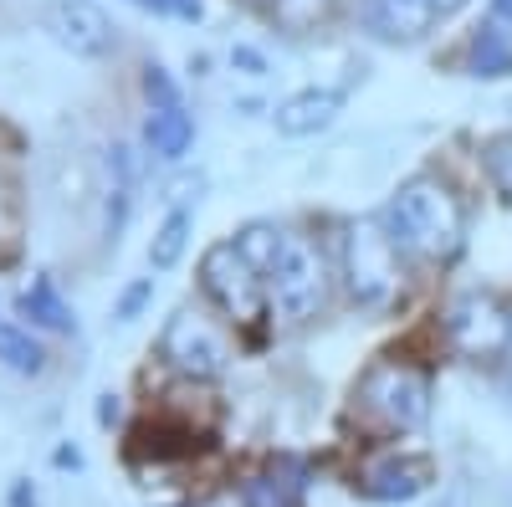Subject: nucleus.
Wrapping results in <instances>:
<instances>
[{
  "label": "nucleus",
  "instance_id": "obj_1",
  "mask_svg": "<svg viewBox=\"0 0 512 507\" xmlns=\"http://www.w3.org/2000/svg\"><path fill=\"white\" fill-rule=\"evenodd\" d=\"M390 231L405 251H415V257L446 262L461 251V236H466L461 200L451 195V185H441L431 175H415L390 200Z\"/></svg>",
  "mask_w": 512,
  "mask_h": 507
},
{
  "label": "nucleus",
  "instance_id": "obj_15",
  "mask_svg": "<svg viewBox=\"0 0 512 507\" xmlns=\"http://www.w3.org/2000/svg\"><path fill=\"white\" fill-rule=\"evenodd\" d=\"M190 144H195V118L185 108H159L149 118V149L159 159H185Z\"/></svg>",
  "mask_w": 512,
  "mask_h": 507
},
{
  "label": "nucleus",
  "instance_id": "obj_8",
  "mask_svg": "<svg viewBox=\"0 0 512 507\" xmlns=\"http://www.w3.org/2000/svg\"><path fill=\"white\" fill-rule=\"evenodd\" d=\"M41 26L52 31L57 47H67L72 57H103L113 47V26L93 0H52L41 11Z\"/></svg>",
  "mask_w": 512,
  "mask_h": 507
},
{
  "label": "nucleus",
  "instance_id": "obj_27",
  "mask_svg": "<svg viewBox=\"0 0 512 507\" xmlns=\"http://www.w3.org/2000/svg\"><path fill=\"white\" fill-rule=\"evenodd\" d=\"M492 16H507L512 21V0H492Z\"/></svg>",
  "mask_w": 512,
  "mask_h": 507
},
{
  "label": "nucleus",
  "instance_id": "obj_14",
  "mask_svg": "<svg viewBox=\"0 0 512 507\" xmlns=\"http://www.w3.org/2000/svg\"><path fill=\"white\" fill-rule=\"evenodd\" d=\"M297 477H303L297 461H277L272 472L246 482V507H292L297 492H303V482H297Z\"/></svg>",
  "mask_w": 512,
  "mask_h": 507
},
{
  "label": "nucleus",
  "instance_id": "obj_18",
  "mask_svg": "<svg viewBox=\"0 0 512 507\" xmlns=\"http://www.w3.org/2000/svg\"><path fill=\"white\" fill-rule=\"evenodd\" d=\"M328 6L333 0H272V16H277V26L282 31H313L323 16H328Z\"/></svg>",
  "mask_w": 512,
  "mask_h": 507
},
{
  "label": "nucleus",
  "instance_id": "obj_17",
  "mask_svg": "<svg viewBox=\"0 0 512 507\" xmlns=\"http://www.w3.org/2000/svg\"><path fill=\"white\" fill-rule=\"evenodd\" d=\"M0 364L16 369V374H41V364H47V354H41V344L16 328V323H0Z\"/></svg>",
  "mask_w": 512,
  "mask_h": 507
},
{
  "label": "nucleus",
  "instance_id": "obj_9",
  "mask_svg": "<svg viewBox=\"0 0 512 507\" xmlns=\"http://www.w3.org/2000/svg\"><path fill=\"white\" fill-rule=\"evenodd\" d=\"M359 487L374 502H410V497H420L425 487H431V461L425 456H384L364 472Z\"/></svg>",
  "mask_w": 512,
  "mask_h": 507
},
{
  "label": "nucleus",
  "instance_id": "obj_20",
  "mask_svg": "<svg viewBox=\"0 0 512 507\" xmlns=\"http://www.w3.org/2000/svg\"><path fill=\"white\" fill-rule=\"evenodd\" d=\"M144 93H149L154 113H159V108H180V93H175V82H169V72H164L159 62H149V67H144Z\"/></svg>",
  "mask_w": 512,
  "mask_h": 507
},
{
  "label": "nucleus",
  "instance_id": "obj_28",
  "mask_svg": "<svg viewBox=\"0 0 512 507\" xmlns=\"http://www.w3.org/2000/svg\"><path fill=\"white\" fill-rule=\"evenodd\" d=\"M502 354H507V364H512V313H507V349H502Z\"/></svg>",
  "mask_w": 512,
  "mask_h": 507
},
{
  "label": "nucleus",
  "instance_id": "obj_29",
  "mask_svg": "<svg viewBox=\"0 0 512 507\" xmlns=\"http://www.w3.org/2000/svg\"><path fill=\"white\" fill-rule=\"evenodd\" d=\"M134 6H149V11H159V6H154V0H134Z\"/></svg>",
  "mask_w": 512,
  "mask_h": 507
},
{
  "label": "nucleus",
  "instance_id": "obj_6",
  "mask_svg": "<svg viewBox=\"0 0 512 507\" xmlns=\"http://www.w3.org/2000/svg\"><path fill=\"white\" fill-rule=\"evenodd\" d=\"M159 354L175 364L180 374H190V379H216L226 369V338L216 333V323H210V318L180 308L175 318L164 323Z\"/></svg>",
  "mask_w": 512,
  "mask_h": 507
},
{
  "label": "nucleus",
  "instance_id": "obj_10",
  "mask_svg": "<svg viewBox=\"0 0 512 507\" xmlns=\"http://www.w3.org/2000/svg\"><path fill=\"white\" fill-rule=\"evenodd\" d=\"M338 108H344V93L338 88H303V93H292L287 103H277V134L287 139H308L318 129H328V123L338 118Z\"/></svg>",
  "mask_w": 512,
  "mask_h": 507
},
{
  "label": "nucleus",
  "instance_id": "obj_23",
  "mask_svg": "<svg viewBox=\"0 0 512 507\" xmlns=\"http://www.w3.org/2000/svg\"><path fill=\"white\" fill-rule=\"evenodd\" d=\"M200 190H205V180L200 175H185V180H175V210H185V200H200Z\"/></svg>",
  "mask_w": 512,
  "mask_h": 507
},
{
  "label": "nucleus",
  "instance_id": "obj_11",
  "mask_svg": "<svg viewBox=\"0 0 512 507\" xmlns=\"http://www.w3.org/2000/svg\"><path fill=\"white\" fill-rule=\"evenodd\" d=\"M364 16H369L374 36H384V41H420L436 26L441 11H436V0H369Z\"/></svg>",
  "mask_w": 512,
  "mask_h": 507
},
{
  "label": "nucleus",
  "instance_id": "obj_26",
  "mask_svg": "<svg viewBox=\"0 0 512 507\" xmlns=\"http://www.w3.org/2000/svg\"><path fill=\"white\" fill-rule=\"evenodd\" d=\"M461 6H466V0H436V11H441V16H451V11H461Z\"/></svg>",
  "mask_w": 512,
  "mask_h": 507
},
{
  "label": "nucleus",
  "instance_id": "obj_4",
  "mask_svg": "<svg viewBox=\"0 0 512 507\" xmlns=\"http://www.w3.org/2000/svg\"><path fill=\"white\" fill-rule=\"evenodd\" d=\"M200 282L205 292L216 298V308L236 323H256L267 308V292H262V272H256L246 262V251L236 241H221V246H210L205 251V262H200Z\"/></svg>",
  "mask_w": 512,
  "mask_h": 507
},
{
  "label": "nucleus",
  "instance_id": "obj_19",
  "mask_svg": "<svg viewBox=\"0 0 512 507\" xmlns=\"http://www.w3.org/2000/svg\"><path fill=\"white\" fill-rule=\"evenodd\" d=\"M487 175H492V185L512 200V134H497V139L487 144Z\"/></svg>",
  "mask_w": 512,
  "mask_h": 507
},
{
  "label": "nucleus",
  "instance_id": "obj_21",
  "mask_svg": "<svg viewBox=\"0 0 512 507\" xmlns=\"http://www.w3.org/2000/svg\"><path fill=\"white\" fill-rule=\"evenodd\" d=\"M149 292H154V282H149V277H144V282H134V287H128L123 298H118V313H113V318H134V313L144 308V298H149Z\"/></svg>",
  "mask_w": 512,
  "mask_h": 507
},
{
  "label": "nucleus",
  "instance_id": "obj_3",
  "mask_svg": "<svg viewBox=\"0 0 512 507\" xmlns=\"http://www.w3.org/2000/svg\"><path fill=\"white\" fill-rule=\"evenodd\" d=\"M359 405L374 410L384 426L395 431H415L431 420V379L410 364H395V359H379L364 369L359 379Z\"/></svg>",
  "mask_w": 512,
  "mask_h": 507
},
{
  "label": "nucleus",
  "instance_id": "obj_13",
  "mask_svg": "<svg viewBox=\"0 0 512 507\" xmlns=\"http://www.w3.org/2000/svg\"><path fill=\"white\" fill-rule=\"evenodd\" d=\"M16 308H21V318H31L36 328H52V333H72V328H77L72 308L57 298L52 277H36V282L21 292V298H16Z\"/></svg>",
  "mask_w": 512,
  "mask_h": 507
},
{
  "label": "nucleus",
  "instance_id": "obj_22",
  "mask_svg": "<svg viewBox=\"0 0 512 507\" xmlns=\"http://www.w3.org/2000/svg\"><path fill=\"white\" fill-rule=\"evenodd\" d=\"M154 6H159V11H175V16H185V21H200V16H205L200 0H154Z\"/></svg>",
  "mask_w": 512,
  "mask_h": 507
},
{
  "label": "nucleus",
  "instance_id": "obj_16",
  "mask_svg": "<svg viewBox=\"0 0 512 507\" xmlns=\"http://www.w3.org/2000/svg\"><path fill=\"white\" fill-rule=\"evenodd\" d=\"M185 241H190V210H169L164 226L149 241V267L154 272H169V267L185 257Z\"/></svg>",
  "mask_w": 512,
  "mask_h": 507
},
{
  "label": "nucleus",
  "instance_id": "obj_24",
  "mask_svg": "<svg viewBox=\"0 0 512 507\" xmlns=\"http://www.w3.org/2000/svg\"><path fill=\"white\" fill-rule=\"evenodd\" d=\"M236 67H246V72H267V62L256 57L251 47H236Z\"/></svg>",
  "mask_w": 512,
  "mask_h": 507
},
{
  "label": "nucleus",
  "instance_id": "obj_2",
  "mask_svg": "<svg viewBox=\"0 0 512 507\" xmlns=\"http://www.w3.org/2000/svg\"><path fill=\"white\" fill-rule=\"evenodd\" d=\"M344 277L354 303L364 308H384L400 292V251H395V231L379 216H364L344 231Z\"/></svg>",
  "mask_w": 512,
  "mask_h": 507
},
{
  "label": "nucleus",
  "instance_id": "obj_5",
  "mask_svg": "<svg viewBox=\"0 0 512 507\" xmlns=\"http://www.w3.org/2000/svg\"><path fill=\"white\" fill-rule=\"evenodd\" d=\"M262 277L272 282V298H277V308L287 318H313L323 308V262H318V251L303 236L282 231L277 257L267 262Z\"/></svg>",
  "mask_w": 512,
  "mask_h": 507
},
{
  "label": "nucleus",
  "instance_id": "obj_25",
  "mask_svg": "<svg viewBox=\"0 0 512 507\" xmlns=\"http://www.w3.org/2000/svg\"><path fill=\"white\" fill-rule=\"evenodd\" d=\"M113 415H118V395H103V426H108Z\"/></svg>",
  "mask_w": 512,
  "mask_h": 507
},
{
  "label": "nucleus",
  "instance_id": "obj_12",
  "mask_svg": "<svg viewBox=\"0 0 512 507\" xmlns=\"http://www.w3.org/2000/svg\"><path fill=\"white\" fill-rule=\"evenodd\" d=\"M472 67L477 77H502L512 72V21L507 16H487L477 41H472Z\"/></svg>",
  "mask_w": 512,
  "mask_h": 507
},
{
  "label": "nucleus",
  "instance_id": "obj_7",
  "mask_svg": "<svg viewBox=\"0 0 512 507\" xmlns=\"http://www.w3.org/2000/svg\"><path fill=\"white\" fill-rule=\"evenodd\" d=\"M446 333L466 359H482L492 349H507V313L497 308L492 292H466L446 313Z\"/></svg>",
  "mask_w": 512,
  "mask_h": 507
}]
</instances>
